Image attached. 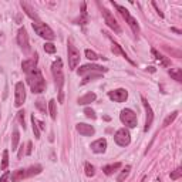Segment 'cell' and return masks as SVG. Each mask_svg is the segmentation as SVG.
Segmentation results:
<instances>
[{"instance_id": "36", "label": "cell", "mask_w": 182, "mask_h": 182, "mask_svg": "<svg viewBox=\"0 0 182 182\" xmlns=\"http://www.w3.org/2000/svg\"><path fill=\"white\" fill-rule=\"evenodd\" d=\"M181 175H182V168L179 166V168H177V169L174 171V172H171V179H178V178H181Z\"/></svg>"}, {"instance_id": "3", "label": "cell", "mask_w": 182, "mask_h": 182, "mask_svg": "<svg viewBox=\"0 0 182 182\" xmlns=\"http://www.w3.org/2000/svg\"><path fill=\"white\" fill-rule=\"evenodd\" d=\"M112 4H114V7H115L117 10L120 12L121 16L124 17V20L128 23V26L131 27V30L134 31V34H135V36H138V34H140V26H138V21H136L135 19H134V17L129 14V12L125 7H122V6H120V4L114 3V2H112Z\"/></svg>"}, {"instance_id": "30", "label": "cell", "mask_w": 182, "mask_h": 182, "mask_svg": "<svg viewBox=\"0 0 182 182\" xmlns=\"http://www.w3.org/2000/svg\"><path fill=\"white\" fill-rule=\"evenodd\" d=\"M178 114H179L178 111L171 112L169 115H168V117H166V118H165V121H164V127H168V125H169V124H172V122H174V121H175V118L178 117Z\"/></svg>"}, {"instance_id": "19", "label": "cell", "mask_w": 182, "mask_h": 182, "mask_svg": "<svg viewBox=\"0 0 182 182\" xmlns=\"http://www.w3.org/2000/svg\"><path fill=\"white\" fill-rule=\"evenodd\" d=\"M95 98H97V95H95L94 93H87L86 95H83V97H80L78 98V104L80 105H86V104L93 103Z\"/></svg>"}, {"instance_id": "6", "label": "cell", "mask_w": 182, "mask_h": 182, "mask_svg": "<svg viewBox=\"0 0 182 182\" xmlns=\"http://www.w3.org/2000/svg\"><path fill=\"white\" fill-rule=\"evenodd\" d=\"M67 53H68V67H70V70H75L80 63V58H81L80 57V51L70 42L68 46H67Z\"/></svg>"}, {"instance_id": "42", "label": "cell", "mask_w": 182, "mask_h": 182, "mask_svg": "<svg viewBox=\"0 0 182 182\" xmlns=\"http://www.w3.org/2000/svg\"><path fill=\"white\" fill-rule=\"evenodd\" d=\"M31 151H33V144H31V141H30V142H27V151H26V154H27V155H30V154H31Z\"/></svg>"}, {"instance_id": "29", "label": "cell", "mask_w": 182, "mask_h": 182, "mask_svg": "<svg viewBox=\"0 0 182 182\" xmlns=\"http://www.w3.org/2000/svg\"><path fill=\"white\" fill-rule=\"evenodd\" d=\"M9 166V151L7 149H4L3 151V159H2V165H0V168H2V171H6Z\"/></svg>"}, {"instance_id": "2", "label": "cell", "mask_w": 182, "mask_h": 182, "mask_svg": "<svg viewBox=\"0 0 182 182\" xmlns=\"http://www.w3.org/2000/svg\"><path fill=\"white\" fill-rule=\"evenodd\" d=\"M51 73H53L56 87L58 91V103L64 101V94H63V86H64V73H63V61L61 58H57L51 66Z\"/></svg>"}, {"instance_id": "41", "label": "cell", "mask_w": 182, "mask_h": 182, "mask_svg": "<svg viewBox=\"0 0 182 182\" xmlns=\"http://www.w3.org/2000/svg\"><path fill=\"white\" fill-rule=\"evenodd\" d=\"M152 6H154V9L157 10V13H158V14H159V16H161V17H164V13H162L161 10H159V7H158V4L155 3V2H152Z\"/></svg>"}, {"instance_id": "32", "label": "cell", "mask_w": 182, "mask_h": 182, "mask_svg": "<svg viewBox=\"0 0 182 182\" xmlns=\"http://www.w3.org/2000/svg\"><path fill=\"white\" fill-rule=\"evenodd\" d=\"M94 174H95L94 166L91 165L90 162H86V175L87 177H94Z\"/></svg>"}, {"instance_id": "24", "label": "cell", "mask_w": 182, "mask_h": 182, "mask_svg": "<svg viewBox=\"0 0 182 182\" xmlns=\"http://www.w3.org/2000/svg\"><path fill=\"white\" fill-rule=\"evenodd\" d=\"M12 151H16L17 145H19V140H20V134H19V129L14 128L13 129V136H12Z\"/></svg>"}, {"instance_id": "14", "label": "cell", "mask_w": 182, "mask_h": 182, "mask_svg": "<svg viewBox=\"0 0 182 182\" xmlns=\"http://www.w3.org/2000/svg\"><path fill=\"white\" fill-rule=\"evenodd\" d=\"M90 148H91V151H93V152H95V154L105 152V149H107V140L100 138V140L94 141V142L90 145Z\"/></svg>"}, {"instance_id": "34", "label": "cell", "mask_w": 182, "mask_h": 182, "mask_svg": "<svg viewBox=\"0 0 182 182\" xmlns=\"http://www.w3.org/2000/svg\"><path fill=\"white\" fill-rule=\"evenodd\" d=\"M86 57H87L88 60H91V61H94V60L100 58V56L97 53H94L93 50H86Z\"/></svg>"}, {"instance_id": "45", "label": "cell", "mask_w": 182, "mask_h": 182, "mask_svg": "<svg viewBox=\"0 0 182 182\" xmlns=\"http://www.w3.org/2000/svg\"><path fill=\"white\" fill-rule=\"evenodd\" d=\"M171 30H172V31H175V33H177V34H181V30L175 29V27H172V29H171Z\"/></svg>"}, {"instance_id": "10", "label": "cell", "mask_w": 182, "mask_h": 182, "mask_svg": "<svg viewBox=\"0 0 182 182\" xmlns=\"http://www.w3.org/2000/svg\"><path fill=\"white\" fill-rule=\"evenodd\" d=\"M17 43L20 46V49L24 51V53H29L30 50V44H29V34L26 31L24 27H20L19 31H17Z\"/></svg>"}, {"instance_id": "46", "label": "cell", "mask_w": 182, "mask_h": 182, "mask_svg": "<svg viewBox=\"0 0 182 182\" xmlns=\"http://www.w3.org/2000/svg\"><path fill=\"white\" fill-rule=\"evenodd\" d=\"M147 70H149V71H151V73H154V71H155V67H148Z\"/></svg>"}, {"instance_id": "26", "label": "cell", "mask_w": 182, "mask_h": 182, "mask_svg": "<svg viewBox=\"0 0 182 182\" xmlns=\"http://www.w3.org/2000/svg\"><path fill=\"white\" fill-rule=\"evenodd\" d=\"M49 111H50V117L56 120L57 118V108H56V100H50L49 101Z\"/></svg>"}, {"instance_id": "38", "label": "cell", "mask_w": 182, "mask_h": 182, "mask_svg": "<svg viewBox=\"0 0 182 182\" xmlns=\"http://www.w3.org/2000/svg\"><path fill=\"white\" fill-rule=\"evenodd\" d=\"M84 114H86L88 118H91V120H95V118H97L94 110H91V108H86V110H84Z\"/></svg>"}, {"instance_id": "23", "label": "cell", "mask_w": 182, "mask_h": 182, "mask_svg": "<svg viewBox=\"0 0 182 182\" xmlns=\"http://www.w3.org/2000/svg\"><path fill=\"white\" fill-rule=\"evenodd\" d=\"M169 75L175 80V81H178V83H181L182 81V70L181 68H171Z\"/></svg>"}, {"instance_id": "28", "label": "cell", "mask_w": 182, "mask_h": 182, "mask_svg": "<svg viewBox=\"0 0 182 182\" xmlns=\"http://www.w3.org/2000/svg\"><path fill=\"white\" fill-rule=\"evenodd\" d=\"M31 124H33V133H34V136H36V140L40 138V128H38V124H37V120H36V117L31 115Z\"/></svg>"}, {"instance_id": "27", "label": "cell", "mask_w": 182, "mask_h": 182, "mask_svg": "<svg viewBox=\"0 0 182 182\" xmlns=\"http://www.w3.org/2000/svg\"><path fill=\"white\" fill-rule=\"evenodd\" d=\"M87 4L84 3H81V17H80V24H86L87 23Z\"/></svg>"}, {"instance_id": "35", "label": "cell", "mask_w": 182, "mask_h": 182, "mask_svg": "<svg viewBox=\"0 0 182 182\" xmlns=\"http://www.w3.org/2000/svg\"><path fill=\"white\" fill-rule=\"evenodd\" d=\"M44 51L49 54H53L56 53V46L53 44V43H46L44 44Z\"/></svg>"}, {"instance_id": "47", "label": "cell", "mask_w": 182, "mask_h": 182, "mask_svg": "<svg viewBox=\"0 0 182 182\" xmlns=\"http://www.w3.org/2000/svg\"><path fill=\"white\" fill-rule=\"evenodd\" d=\"M141 182H145V178H142V181H141Z\"/></svg>"}, {"instance_id": "9", "label": "cell", "mask_w": 182, "mask_h": 182, "mask_svg": "<svg viewBox=\"0 0 182 182\" xmlns=\"http://www.w3.org/2000/svg\"><path fill=\"white\" fill-rule=\"evenodd\" d=\"M114 141H115L120 147H127V145H129V142H131L129 131L128 129H125V128L118 129L115 133V135H114Z\"/></svg>"}, {"instance_id": "39", "label": "cell", "mask_w": 182, "mask_h": 182, "mask_svg": "<svg viewBox=\"0 0 182 182\" xmlns=\"http://www.w3.org/2000/svg\"><path fill=\"white\" fill-rule=\"evenodd\" d=\"M19 121H20V124L23 125V129L26 128V121H24V111H20L19 112Z\"/></svg>"}, {"instance_id": "17", "label": "cell", "mask_w": 182, "mask_h": 182, "mask_svg": "<svg viewBox=\"0 0 182 182\" xmlns=\"http://www.w3.org/2000/svg\"><path fill=\"white\" fill-rule=\"evenodd\" d=\"M37 57H38L37 54H34L33 58H30V60H24V61L21 63V68H23L24 73H29L30 70L36 68V64H37V60H38Z\"/></svg>"}, {"instance_id": "13", "label": "cell", "mask_w": 182, "mask_h": 182, "mask_svg": "<svg viewBox=\"0 0 182 182\" xmlns=\"http://www.w3.org/2000/svg\"><path fill=\"white\" fill-rule=\"evenodd\" d=\"M142 104H144V108H145V112H147V120H145V127H144V131H148L152 125V121H154V112H152V108L151 105L148 104L147 98L142 97Z\"/></svg>"}, {"instance_id": "25", "label": "cell", "mask_w": 182, "mask_h": 182, "mask_svg": "<svg viewBox=\"0 0 182 182\" xmlns=\"http://www.w3.org/2000/svg\"><path fill=\"white\" fill-rule=\"evenodd\" d=\"M129 171H131V166H129V165H125V168H124L122 171H121V174L118 175V178H117V182H124L125 179L128 178Z\"/></svg>"}, {"instance_id": "18", "label": "cell", "mask_w": 182, "mask_h": 182, "mask_svg": "<svg viewBox=\"0 0 182 182\" xmlns=\"http://www.w3.org/2000/svg\"><path fill=\"white\" fill-rule=\"evenodd\" d=\"M111 51H112V53H114V54H121V56H122V57H124L125 60H128V61L131 63V64H135V63H134L133 60H131V58H129L128 56H127V53H125L124 50L121 49V46H120V44H117L115 42H112V46H111Z\"/></svg>"}, {"instance_id": "11", "label": "cell", "mask_w": 182, "mask_h": 182, "mask_svg": "<svg viewBox=\"0 0 182 182\" xmlns=\"http://www.w3.org/2000/svg\"><path fill=\"white\" fill-rule=\"evenodd\" d=\"M105 71H107V68L103 66H98V64H86L81 68H78L77 73H78V75H86L88 73H91V74H94V73L101 74V73H105Z\"/></svg>"}, {"instance_id": "16", "label": "cell", "mask_w": 182, "mask_h": 182, "mask_svg": "<svg viewBox=\"0 0 182 182\" xmlns=\"http://www.w3.org/2000/svg\"><path fill=\"white\" fill-rule=\"evenodd\" d=\"M21 7H23V10L26 12V14L29 17H31L34 21H38V14L36 13V10H34V7L31 6V4H29L27 2H21Z\"/></svg>"}, {"instance_id": "5", "label": "cell", "mask_w": 182, "mask_h": 182, "mask_svg": "<svg viewBox=\"0 0 182 182\" xmlns=\"http://www.w3.org/2000/svg\"><path fill=\"white\" fill-rule=\"evenodd\" d=\"M120 120L124 125H127L128 128H135L136 127V122H138V118H136V114L129 110V108H125L122 110L120 114Z\"/></svg>"}, {"instance_id": "40", "label": "cell", "mask_w": 182, "mask_h": 182, "mask_svg": "<svg viewBox=\"0 0 182 182\" xmlns=\"http://www.w3.org/2000/svg\"><path fill=\"white\" fill-rule=\"evenodd\" d=\"M10 178V172L9 171H6L3 175H2V178H0V182H7V179Z\"/></svg>"}, {"instance_id": "22", "label": "cell", "mask_w": 182, "mask_h": 182, "mask_svg": "<svg viewBox=\"0 0 182 182\" xmlns=\"http://www.w3.org/2000/svg\"><path fill=\"white\" fill-rule=\"evenodd\" d=\"M42 171H43L42 165H33V166H30L29 169H26V175L27 177H33V175H38Z\"/></svg>"}, {"instance_id": "33", "label": "cell", "mask_w": 182, "mask_h": 182, "mask_svg": "<svg viewBox=\"0 0 182 182\" xmlns=\"http://www.w3.org/2000/svg\"><path fill=\"white\" fill-rule=\"evenodd\" d=\"M36 107L40 110V111L43 112V114H46V111H47V107H46V103L43 101L42 98H38L37 101H36Z\"/></svg>"}, {"instance_id": "4", "label": "cell", "mask_w": 182, "mask_h": 182, "mask_svg": "<svg viewBox=\"0 0 182 182\" xmlns=\"http://www.w3.org/2000/svg\"><path fill=\"white\" fill-rule=\"evenodd\" d=\"M33 29H34V31L40 36V37L46 38V40H54V37H56V34H54L53 30L50 29L46 23H42L40 20L34 21V23H33Z\"/></svg>"}, {"instance_id": "20", "label": "cell", "mask_w": 182, "mask_h": 182, "mask_svg": "<svg viewBox=\"0 0 182 182\" xmlns=\"http://www.w3.org/2000/svg\"><path fill=\"white\" fill-rule=\"evenodd\" d=\"M120 168H121V162H115V164H111V165H105L103 168V171L105 175H112L117 169H120Z\"/></svg>"}, {"instance_id": "7", "label": "cell", "mask_w": 182, "mask_h": 182, "mask_svg": "<svg viewBox=\"0 0 182 182\" xmlns=\"http://www.w3.org/2000/svg\"><path fill=\"white\" fill-rule=\"evenodd\" d=\"M101 13H103V17H104V20H105V23H107L108 27H111L115 33L120 34L121 33V27H120V24H118V21L115 20V17L111 14V12H110L108 9H105V7H101Z\"/></svg>"}, {"instance_id": "31", "label": "cell", "mask_w": 182, "mask_h": 182, "mask_svg": "<svg viewBox=\"0 0 182 182\" xmlns=\"http://www.w3.org/2000/svg\"><path fill=\"white\" fill-rule=\"evenodd\" d=\"M151 51H152V54L155 56V58H157V60L162 61V64H164V66H168V64H169V61H168V60H165V58H164V56H161V54L158 53V51H157L155 49H152Z\"/></svg>"}, {"instance_id": "43", "label": "cell", "mask_w": 182, "mask_h": 182, "mask_svg": "<svg viewBox=\"0 0 182 182\" xmlns=\"http://www.w3.org/2000/svg\"><path fill=\"white\" fill-rule=\"evenodd\" d=\"M37 124H38V128H40V129H44V122H42V121H37Z\"/></svg>"}, {"instance_id": "1", "label": "cell", "mask_w": 182, "mask_h": 182, "mask_svg": "<svg viewBox=\"0 0 182 182\" xmlns=\"http://www.w3.org/2000/svg\"><path fill=\"white\" fill-rule=\"evenodd\" d=\"M26 74H27V83H29L30 88H31V91H33L34 94H40V93L44 91V88H46L44 77H43L42 71L38 70L37 67L33 68V70H30Z\"/></svg>"}, {"instance_id": "15", "label": "cell", "mask_w": 182, "mask_h": 182, "mask_svg": "<svg viewBox=\"0 0 182 182\" xmlns=\"http://www.w3.org/2000/svg\"><path fill=\"white\" fill-rule=\"evenodd\" d=\"M75 129L84 136H91L95 134L94 127H93V125H88V124H84V122H78V124L75 125Z\"/></svg>"}, {"instance_id": "44", "label": "cell", "mask_w": 182, "mask_h": 182, "mask_svg": "<svg viewBox=\"0 0 182 182\" xmlns=\"http://www.w3.org/2000/svg\"><path fill=\"white\" fill-rule=\"evenodd\" d=\"M21 157H23V147H21V149L19 151V154H17V158H19V159H20Z\"/></svg>"}, {"instance_id": "8", "label": "cell", "mask_w": 182, "mask_h": 182, "mask_svg": "<svg viewBox=\"0 0 182 182\" xmlns=\"http://www.w3.org/2000/svg\"><path fill=\"white\" fill-rule=\"evenodd\" d=\"M26 101V88L24 84L19 81L14 87V105L16 107H21Z\"/></svg>"}, {"instance_id": "37", "label": "cell", "mask_w": 182, "mask_h": 182, "mask_svg": "<svg viewBox=\"0 0 182 182\" xmlns=\"http://www.w3.org/2000/svg\"><path fill=\"white\" fill-rule=\"evenodd\" d=\"M100 75H101V74H90V75H87V77H86V78H84L83 81H81V86H84V84L90 83V81H93L94 78H98Z\"/></svg>"}, {"instance_id": "12", "label": "cell", "mask_w": 182, "mask_h": 182, "mask_svg": "<svg viewBox=\"0 0 182 182\" xmlns=\"http://www.w3.org/2000/svg\"><path fill=\"white\" fill-rule=\"evenodd\" d=\"M108 97L115 101V103H124L125 100L128 98V91L124 90V88H117V90H112L108 93Z\"/></svg>"}, {"instance_id": "21", "label": "cell", "mask_w": 182, "mask_h": 182, "mask_svg": "<svg viewBox=\"0 0 182 182\" xmlns=\"http://www.w3.org/2000/svg\"><path fill=\"white\" fill-rule=\"evenodd\" d=\"M26 169H16L12 174V181L13 182H20L23 178H26Z\"/></svg>"}]
</instances>
